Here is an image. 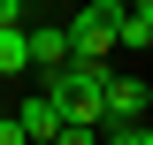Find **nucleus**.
<instances>
[{"label":"nucleus","mask_w":153,"mask_h":145,"mask_svg":"<svg viewBox=\"0 0 153 145\" xmlns=\"http://www.w3.org/2000/svg\"><path fill=\"white\" fill-rule=\"evenodd\" d=\"M115 0H84L76 8V23H69V54H84V61H107L115 54Z\"/></svg>","instance_id":"nucleus-1"},{"label":"nucleus","mask_w":153,"mask_h":145,"mask_svg":"<svg viewBox=\"0 0 153 145\" xmlns=\"http://www.w3.org/2000/svg\"><path fill=\"white\" fill-rule=\"evenodd\" d=\"M146 107H153L146 76H107V107H100V122H146Z\"/></svg>","instance_id":"nucleus-2"},{"label":"nucleus","mask_w":153,"mask_h":145,"mask_svg":"<svg viewBox=\"0 0 153 145\" xmlns=\"http://www.w3.org/2000/svg\"><path fill=\"white\" fill-rule=\"evenodd\" d=\"M23 38H31V76L69 61V23H23Z\"/></svg>","instance_id":"nucleus-3"},{"label":"nucleus","mask_w":153,"mask_h":145,"mask_svg":"<svg viewBox=\"0 0 153 145\" xmlns=\"http://www.w3.org/2000/svg\"><path fill=\"white\" fill-rule=\"evenodd\" d=\"M16 122H23V138H31V145H54V130H61V99L31 92V99L16 107Z\"/></svg>","instance_id":"nucleus-4"},{"label":"nucleus","mask_w":153,"mask_h":145,"mask_svg":"<svg viewBox=\"0 0 153 145\" xmlns=\"http://www.w3.org/2000/svg\"><path fill=\"white\" fill-rule=\"evenodd\" d=\"M0 76H31V38H23V23H0Z\"/></svg>","instance_id":"nucleus-5"},{"label":"nucleus","mask_w":153,"mask_h":145,"mask_svg":"<svg viewBox=\"0 0 153 145\" xmlns=\"http://www.w3.org/2000/svg\"><path fill=\"white\" fill-rule=\"evenodd\" d=\"M100 145H146V122H100Z\"/></svg>","instance_id":"nucleus-6"},{"label":"nucleus","mask_w":153,"mask_h":145,"mask_svg":"<svg viewBox=\"0 0 153 145\" xmlns=\"http://www.w3.org/2000/svg\"><path fill=\"white\" fill-rule=\"evenodd\" d=\"M54 145H100V122H61Z\"/></svg>","instance_id":"nucleus-7"},{"label":"nucleus","mask_w":153,"mask_h":145,"mask_svg":"<svg viewBox=\"0 0 153 145\" xmlns=\"http://www.w3.org/2000/svg\"><path fill=\"white\" fill-rule=\"evenodd\" d=\"M0 145H31V138H23V122H16V115H0Z\"/></svg>","instance_id":"nucleus-8"},{"label":"nucleus","mask_w":153,"mask_h":145,"mask_svg":"<svg viewBox=\"0 0 153 145\" xmlns=\"http://www.w3.org/2000/svg\"><path fill=\"white\" fill-rule=\"evenodd\" d=\"M0 23H23V0H0Z\"/></svg>","instance_id":"nucleus-9"},{"label":"nucleus","mask_w":153,"mask_h":145,"mask_svg":"<svg viewBox=\"0 0 153 145\" xmlns=\"http://www.w3.org/2000/svg\"><path fill=\"white\" fill-rule=\"evenodd\" d=\"M130 16H138V23H146V31H153V0H130Z\"/></svg>","instance_id":"nucleus-10"},{"label":"nucleus","mask_w":153,"mask_h":145,"mask_svg":"<svg viewBox=\"0 0 153 145\" xmlns=\"http://www.w3.org/2000/svg\"><path fill=\"white\" fill-rule=\"evenodd\" d=\"M31 8H54V0H31Z\"/></svg>","instance_id":"nucleus-11"},{"label":"nucleus","mask_w":153,"mask_h":145,"mask_svg":"<svg viewBox=\"0 0 153 145\" xmlns=\"http://www.w3.org/2000/svg\"><path fill=\"white\" fill-rule=\"evenodd\" d=\"M115 8H130V0H115Z\"/></svg>","instance_id":"nucleus-12"},{"label":"nucleus","mask_w":153,"mask_h":145,"mask_svg":"<svg viewBox=\"0 0 153 145\" xmlns=\"http://www.w3.org/2000/svg\"><path fill=\"white\" fill-rule=\"evenodd\" d=\"M146 145H153V130H146Z\"/></svg>","instance_id":"nucleus-13"}]
</instances>
